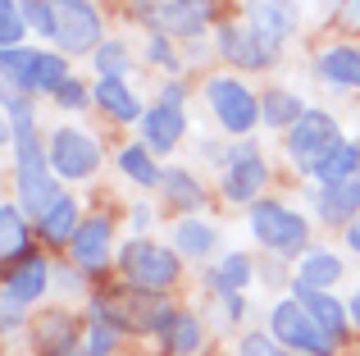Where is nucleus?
I'll use <instances>...</instances> for the list:
<instances>
[{
  "label": "nucleus",
  "mask_w": 360,
  "mask_h": 356,
  "mask_svg": "<svg viewBox=\"0 0 360 356\" xmlns=\"http://www.w3.org/2000/svg\"><path fill=\"white\" fill-rule=\"evenodd\" d=\"M51 170V146H41V137H37V124L18 128L14 137V183H18V205H23V215H37L41 220L46 210H51L55 201H60V183H55Z\"/></svg>",
  "instance_id": "obj_1"
},
{
  "label": "nucleus",
  "mask_w": 360,
  "mask_h": 356,
  "mask_svg": "<svg viewBox=\"0 0 360 356\" xmlns=\"http://www.w3.org/2000/svg\"><path fill=\"white\" fill-rule=\"evenodd\" d=\"M119 269L137 293H165L178 279V251L160 247V242H150V238H132V242H123V251H119Z\"/></svg>",
  "instance_id": "obj_2"
},
{
  "label": "nucleus",
  "mask_w": 360,
  "mask_h": 356,
  "mask_svg": "<svg viewBox=\"0 0 360 356\" xmlns=\"http://www.w3.org/2000/svg\"><path fill=\"white\" fill-rule=\"evenodd\" d=\"M46 14H51V37L64 55H87V51H101V14L96 5L87 0H46Z\"/></svg>",
  "instance_id": "obj_3"
},
{
  "label": "nucleus",
  "mask_w": 360,
  "mask_h": 356,
  "mask_svg": "<svg viewBox=\"0 0 360 356\" xmlns=\"http://www.w3.org/2000/svg\"><path fill=\"white\" fill-rule=\"evenodd\" d=\"M269 333H274L278 348L301 352V356H333V348H338V338H328V333L319 329L315 315H310L297 297H283L269 311Z\"/></svg>",
  "instance_id": "obj_4"
},
{
  "label": "nucleus",
  "mask_w": 360,
  "mask_h": 356,
  "mask_svg": "<svg viewBox=\"0 0 360 356\" xmlns=\"http://www.w3.org/2000/svg\"><path fill=\"white\" fill-rule=\"evenodd\" d=\"M251 233L260 247L278 251V256H297V251H306L310 224H306V215H297L283 201H255L251 205Z\"/></svg>",
  "instance_id": "obj_5"
},
{
  "label": "nucleus",
  "mask_w": 360,
  "mask_h": 356,
  "mask_svg": "<svg viewBox=\"0 0 360 356\" xmlns=\"http://www.w3.org/2000/svg\"><path fill=\"white\" fill-rule=\"evenodd\" d=\"M205 101H210L214 119L224 124V133H233V137H246V133H251V128L264 119L255 91L246 87L242 78H233V73H219V78L205 82Z\"/></svg>",
  "instance_id": "obj_6"
},
{
  "label": "nucleus",
  "mask_w": 360,
  "mask_h": 356,
  "mask_svg": "<svg viewBox=\"0 0 360 356\" xmlns=\"http://www.w3.org/2000/svg\"><path fill=\"white\" fill-rule=\"evenodd\" d=\"M342 142L347 137H342V128H338V119L328 115V110H306V115L288 128V155L297 160L301 174H315L319 160Z\"/></svg>",
  "instance_id": "obj_7"
},
{
  "label": "nucleus",
  "mask_w": 360,
  "mask_h": 356,
  "mask_svg": "<svg viewBox=\"0 0 360 356\" xmlns=\"http://www.w3.org/2000/svg\"><path fill=\"white\" fill-rule=\"evenodd\" d=\"M132 9L160 37H201L214 18V0H137Z\"/></svg>",
  "instance_id": "obj_8"
},
{
  "label": "nucleus",
  "mask_w": 360,
  "mask_h": 356,
  "mask_svg": "<svg viewBox=\"0 0 360 356\" xmlns=\"http://www.w3.org/2000/svg\"><path fill=\"white\" fill-rule=\"evenodd\" d=\"M46 146H51V170L60 178H87L101 165V142L82 128H55Z\"/></svg>",
  "instance_id": "obj_9"
},
{
  "label": "nucleus",
  "mask_w": 360,
  "mask_h": 356,
  "mask_svg": "<svg viewBox=\"0 0 360 356\" xmlns=\"http://www.w3.org/2000/svg\"><path fill=\"white\" fill-rule=\"evenodd\" d=\"M274 51L278 46L264 32H255L251 23H224L219 27V55L229 64H238V69H264V64H274Z\"/></svg>",
  "instance_id": "obj_10"
},
{
  "label": "nucleus",
  "mask_w": 360,
  "mask_h": 356,
  "mask_svg": "<svg viewBox=\"0 0 360 356\" xmlns=\"http://www.w3.org/2000/svg\"><path fill=\"white\" fill-rule=\"evenodd\" d=\"M264 178H269V165L260 160V151H255L251 142L238 146V151L224 160V196L229 201H255L260 196V187H264Z\"/></svg>",
  "instance_id": "obj_11"
},
{
  "label": "nucleus",
  "mask_w": 360,
  "mask_h": 356,
  "mask_svg": "<svg viewBox=\"0 0 360 356\" xmlns=\"http://www.w3.org/2000/svg\"><path fill=\"white\" fill-rule=\"evenodd\" d=\"M69 247H73V265L87 269V274H101L110 265V251H115V224L105 215H91V220H82L78 238Z\"/></svg>",
  "instance_id": "obj_12"
},
{
  "label": "nucleus",
  "mask_w": 360,
  "mask_h": 356,
  "mask_svg": "<svg viewBox=\"0 0 360 356\" xmlns=\"http://www.w3.org/2000/svg\"><path fill=\"white\" fill-rule=\"evenodd\" d=\"M187 133V115L183 106H169V101H155L141 119V142H146L150 155H169Z\"/></svg>",
  "instance_id": "obj_13"
},
{
  "label": "nucleus",
  "mask_w": 360,
  "mask_h": 356,
  "mask_svg": "<svg viewBox=\"0 0 360 356\" xmlns=\"http://www.w3.org/2000/svg\"><path fill=\"white\" fill-rule=\"evenodd\" d=\"M246 14H251V27H255V32H264L274 46H278L292 27H297V5H292V0H251V5H246Z\"/></svg>",
  "instance_id": "obj_14"
},
{
  "label": "nucleus",
  "mask_w": 360,
  "mask_h": 356,
  "mask_svg": "<svg viewBox=\"0 0 360 356\" xmlns=\"http://www.w3.org/2000/svg\"><path fill=\"white\" fill-rule=\"evenodd\" d=\"M91 101H96V106L105 110L110 119H119V124H132V119H146L141 101L128 91V78H101L96 87H91Z\"/></svg>",
  "instance_id": "obj_15"
},
{
  "label": "nucleus",
  "mask_w": 360,
  "mask_h": 356,
  "mask_svg": "<svg viewBox=\"0 0 360 356\" xmlns=\"http://www.w3.org/2000/svg\"><path fill=\"white\" fill-rule=\"evenodd\" d=\"M315 210H319V220H328V224L360 220V178H347V183H338V187H324V192L315 196Z\"/></svg>",
  "instance_id": "obj_16"
},
{
  "label": "nucleus",
  "mask_w": 360,
  "mask_h": 356,
  "mask_svg": "<svg viewBox=\"0 0 360 356\" xmlns=\"http://www.w3.org/2000/svg\"><path fill=\"white\" fill-rule=\"evenodd\" d=\"M46 284H51V265H46L41 256H27V260H18L14 269H9V279H5V293L14 297V302H37V297L46 293Z\"/></svg>",
  "instance_id": "obj_17"
},
{
  "label": "nucleus",
  "mask_w": 360,
  "mask_h": 356,
  "mask_svg": "<svg viewBox=\"0 0 360 356\" xmlns=\"http://www.w3.org/2000/svg\"><path fill=\"white\" fill-rule=\"evenodd\" d=\"M292 297H297V302L306 306L310 315H315V324L328 333V338H342V333H347V311H342V302H333L328 293H315V288H301V284H292Z\"/></svg>",
  "instance_id": "obj_18"
},
{
  "label": "nucleus",
  "mask_w": 360,
  "mask_h": 356,
  "mask_svg": "<svg viewBox=\"0 0 360 356\" xmlns=\"http://www.w3.org/2000/svg\"><path fill=\"white\" fill-rule=\"evenodd\" d=\"M78 229H82V215H78V201H73V196H60V201L37 220V233H41L51 247L73 242V238H78Z\"/></svg>",
  "instance_id": "obj_19"
},
{
  "label": "nucleus",
  "mask_w": 360,
  "mask_h": 356,
  "mask_svg": "<svg viewBox=\"0 0 360 356\" xmlns=\"http://www.w3.org/2000/svg\"><path fill=\"white\" fill-rule=\"evenodd\" d=\"M0 69H5V87H9V91H18V96H32V91H37V69H41V51L14 46V51L0 55Z\"/></svg>",
  "instance_id": "obj_20"
},
{
  "label": "nucleus",
  "mask_w": 360,
  "mask_h": 356,
  "mask_svg": "<svg viewBox=\"0 0 360 356\" xmlns=\"http://www.w3.org/2000/svg\"><path fill=\"white\" fill-rule=\"evenodd\" d=\"M315 64L333 87H360V46H328Z\"/></svg>",
  "instance_id": "obj_21"
},
{
  "label": "nucleus",
  "mask_w": 360,
  "mask_h": 356,
  "mask_svg": "<svg viewBox=\"0 0 360 356\" xmlns=\"http://www.w3.org/2000/svg\"><path fill=\"white\" fill-rule=\"evenodd\" d=\"M342 279V260L333 251H306L297 265V284L301 288H315V293H328V288Z\"/></svg>",
  "instance_id": "obj_22"
},
{
  "label": "nucleus",
  "mask_w": 360,
  "mask_h": 356,
  "mask_svg": "<svg viewBox=\"0 0 360 356\" xmlns=\"http://www.w3.org/2000/svg\"><path fill=\"white\" fill-rule=\"evenodd\" d=\"M315 178H319L324 187H338V183H347V178H360V142H342V146H333V151L319 160Z\"/></svg>",
  "instance_id": "obj_23"
},
{
  "label": "nucleus",
  "mask_w": 360,
  "mask_h": 356,
  "mask_svg": "<svg viewBox=\"0 0 360 356\" xmlns=\"http://www.w3.org/2000/svg\"><path fill=\"white\" fill-rule=\"evenodd\" d=\"M0 229H5V265L14 269L18 260H27V220H23V205L0 201Z\"/></svg>",
  "instance_id": "obj_24"
},
{
  "label": "nucleus",
  "mask_w": 360,
  "mask_h": 356,
  "mask_svg": "<svg viewBox=\"0 0 360 356\" xmlns=\"http://www.w3.org/2000/svg\"><path fill=\"white\" fill-rule=\"evenodd\" d=\"M214 247H219V233H214L210 224H201V220H183L174 229V251L178 256H196L201 260V256H210Z\"/></svg>",
  "instance_id": "obj_25"
},
{
  "label": "nucleus",
  "mask_w": 360,
  "mask_h": 356,
  "mask_svg": "<svg viewBox=\"0 0 360 356\" xmlns=\"http://www.w3.org/2000/svg\"><path fill=\"white\" fill-rule=\"evenodd\" d=\"M119 170L128 174L137 187H160V183H165V170H160V165L150 160L146 142H137V146H123V151H119Z\"/></svg>",
  "instance_id": "obj_26"
},
{
  "label": "nucleus",
  "mask_w": 360,
  "mask_h": 356,
  "mask_svg": "<svg viewBox=\"0 0 360 356\" xmlns=\"http://www.w3.org/2000/svg\"><path fill=\"white\" fill-rule=\"evenodd\" d=\"M165 196L178 205V210H201L205 205V187L196 183V174H187V170H165Z\"/></svg>",
  "instance_id": "obj_27"
},
{
  "label": "nucleus",
  "mask_w": 360,
  "mask_h": 356,
  "mask_svg": "<svg viewBox=\"0 0 360 356\" xmlns=\"http://www.w3.org/2000/svg\"><path fill=\"white\" fill-rule=\"evenodd\" d=\"M210 284L219 288L224 297L242 293V288L251 284V256H242V251H233V256H224V260H219V269L210 274Z\"/></svg>",
  "instance_id": "obj_28"
},
{
  "label": "nucleus",
  "mask_w": 360,
  "mask_h": 356,
  "mask_svg": "<svg viewBox=\"0 0 360 356\" xmlns=\"http://www.w3.org/2000/svg\"><path fill=\"white\" fill-rule=\"evenodd\" d=\"M260 110H264V124L269 128H292L301 115H306V106H301L292 91H269V96L260 101Z\"/></svg>",
  "instance_id": "obj_29"
},
{
  "label": "nucleus",
  "mask_w": 360,
  "mask_h": 356,
  "mask_svg": "<svg viewBox=\"0 0 360 356\" xmlns=\"http://www.w3.org/2000/svg\"><path fill=\"white\" fill-rule=\"evenodd\" d=\"M41 348H51L55 356H64V352H73L78 348V338H73V320L69 315H46V324H41Z\"/></svg>",
  "instance_id": "obj_30"
},
{
  "label": "nucleus",
  "mask_w": 360,
  "mask_h": 356,
  "mask_svg": "<svg viewBox=\"0 0 360 356\" xmlns=\"http://www.w3.org/2000/svg\"><path fill=\"white\" fill-rule=\"evenodd\" d=\"M165 343H169L174 352H183V356L201 352V320H196L192 311H178V320H174V329H169Z\"/></svg>",
  "instance_id": "obj_31"
},
{
  "label": "nucleus",
  "mask_w": 360,
  "mask_h": 356,
  "mask_svg": "<svg viewBox=\"0 0 360 356\" xmlns=\"http://www.w3.org/2000/svg\"><path fill=\"white\" fill-rule=\"evenodd\" d=\"M23 32H27L23 5H14V0H0V46H5V51L23 46Z\"/></svg>",
  "instance_id": "obj_32"
},
{
  "label": "nucleus",
  "mask_w": 360,
  "mask_h": 356,
  "mask_svg": "<svg viewBox=\"0 0 360 356\" xmlns=\"http://www.w3.org/2000/svg\"><path fill=\"white\" fill-rule=\"evenodd\" d=\"M64 82H69V60L64 55H51V51H41V69H37V91H60Z\"/></svg>",
  "instance_id": "obj_33"
},
{
  "label": "nucleus",
  "mask_w": 360,
  "mask_h": 356,
  "mask_svg": "<svg viewBox=\"0 0 360 356\" xmlns=\"http://www.w3.org/2000/svg\"><path fill=\"white\" fill-rule=\"evenodd\" d=\"M91 60H96L101 78H128V51H123V42H101V51Z\"/></svg>",
  "instance_id": "obj_34"
},
{
  "label": "nucleus",
  "mask_w": 360,
  "mask_h": 356,
  "mask_svg": "<svg viewBox=\"0 0 360 356\" xmlns=\"http://www.w3.org/2000/svg\"><path fill=\"white\" fill-rule=\"evenodd\" d=\"M119 324H110V320H91L87 324V343H82V348H87L91 356H110V352H115L119 348Z\"/></svg>",
  "instance_id": "obj_35"
},
{
  "label": "nucleus",
  "mask_w": 360,
  "mask_h": 356,
  "mask_svg": "<svg viewBox=\"0 0 360 356\" xmlns=\"http://www.w3.org/2000/svg\"><path fill=\"white\" fill-rule=\"evenodd\" d=\"M238 356H288V352L274 343V333H246L242 348H238Z\"/></svg>",
  "instance_id": "obj_36"
},
{
  "label": "nucleus",
  "mask_w": 360,
  "mask_h": 356,
  "mask_svg": "<svg viewBox=\"0 0 360 356\" xmlns=\"http://www.w3.org/2000/svg\"><path fill=\"white\" fill-rule=\"evenodd\" d=\"M146 60L150 64H165V69H178V55H174V46H169V37H150L146 42Z\"/></svg>",
  "instance_id": "obj_37"
},
{
  "label": "nucleus",
  "mask_w": 360,
  "mask_h": 356,
  "mask_svg": "<svg viewBox=\"0 0 360 356\" xmlns=\"http://www.w3.org/2000/svg\"><path fill=\"white\" fill-rule=\"evenodd\" d=\"M87 96H91V91L82 87V82H73V78H69L60 91H55V106H64V110H82V106H87Z\"/></svg>",
  "instance_id": "obj_38"
},
{
  "label": "nucleus",
  "mask_w": 360,
  "mask_h": 356,
  "mask_svg": "<svg viewBox=\"0 0 360 356\" xmlns=\"http://www.w3.org/2000/svg\"><path fill=\"white\" fill-rule=\"evenodd\" d=\"M23 18H27V27L46 32V27H51V14H46V0H23Z\"/></svg>",
  "instance_id": "obj_39"
},
{
  "label": "nucleus",
  "mask_w": 360,
  "mask_h": 356,
  "mask_svg": "<svg viewBox=\"0 0 360 356\" xmlns=\"http://www.w3.org/2000/svg\"><path fill=\"white\" fill-rule=\"evenodd\" d=\"M18 324H23V302H14V297L5 293V333H14Z\"/></svg>",
  "instance_id": "obj_40"
},
{
  "label": "nucleus",
  "mask_w": 360,
  "mask_h": 356,
  "mask_svg": "<svg viewBox=\"0 0 360 356\" xmlns=\"http://www.w3.org/2000/svg\"><path fill=\"white\" fill-rule=\"evenodd\" d=\"M183 96H187V87H183V82H169V87L160 91V101H169V106H183Z\"/></svg>",
  "instance_id": "obj_41"
},
{
  "label": "nucleus",
  "mask_w": 360,
  "mask_h": 356,
  "mask_svg": "<svg viewBox=\"0 0 360 356\" xmlns=\"http://www.w3.org/2000/svg\"><path fill=\"white\" fill-rule=\"evenodd\" d=\"M347 247H352V251H360V220H352V224H347Z\"/></svg>",
  "instance_id": "obj_42"
},
{
  "label": "nucleus",
  "mask_w": 360,
  "mask_h": 356,
  "mask_svg": "<svg viewBox=\"0 0 360 356\" xmlns=\"http://www.w3.org/2000/svg\"><path fill=\"white\" fill-rule=\"evenodd\" d=\"M132 224H137V229H146V224H150V210H146V205H137V210H132Z\"/></svg>",
  "instance_id": "obj_43"
},
{
  "label": "nucleus",
  "mask_w": 360,
  "mask_h": 356,
  "mask_svg": "<svg viewBox=\"0 0 360 356\" xmlns=\"http://www.w3.org/2000/svg\"><path fill=\"white\" fill-rule=\"evenodd\" d=\"M347 311H352V320H356V324H360V293H356V297H352V306H347Z\"/></svg>",
  "instance_id": "obj_44"
},
{
  "label": "nucleus",
  "mask_w": 360,
  "mask_h": 356,
  "mask_svg": "<svg viewBox=\"0 0 360 356\" xmlns=\"http://www.w3.org/2000/svg\"><path fill=\"white\" fill-rule=\"evenodd\" d=\"M64 356H91L87 348H82V343H78V348H73V352H64Z\"/></svg>",
  "instance_id": "obj_45"
}]
</instances>
